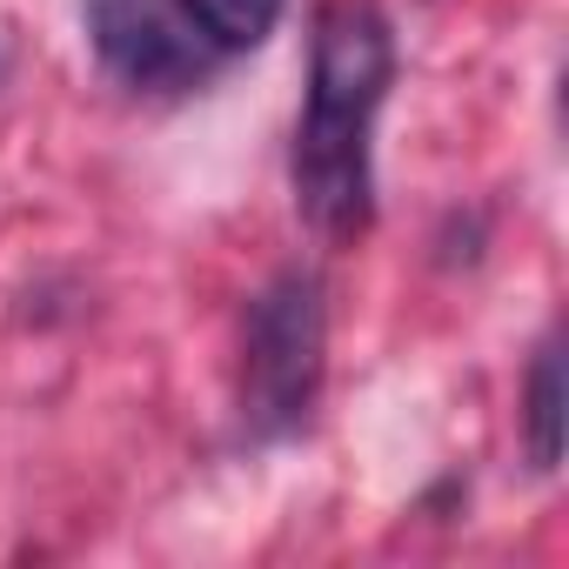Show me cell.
Returning <instances> with one entry per match:
<instances>
[{"instance_id":"cell-3","label":"cell","mask_w":569,"mask_h":569,"mask_svg":"<svg viewBox=\"0 0 569 569\" xmlns=\"http://www.w3.org/2000/svg\"><path fill=\"white\" fill-rule=\"evenodd\" d=\"M88 34L101 68L148 94H181L214 68L174 0H88Z\"/></svg>"},{"instance_id":"cell-2","label":"cell","mask_w":569,"mask_h":569,"mask_svg":"<svg viewBox=\"0 0 569 569\" xmlns=\"http://www.w3.org/2000/svg\"><path fill=\"white\" fill-rule=\"evenodd\" d=\"M329 369V296L316 268H281L248 302L241 342V422L254 442L296 436Z\"/></svg>"},{"instance_id":"cell-4","label":"cell","mask_w":569,"mask_h":569,"mask_svg":"<svg viewBox=\"0 0 569 569\" xmlns=\"http://www.w3.org/2000/svg\"><path fill=\"white\" fill-rule=\"evenodd\" d=\"M181 21L201 34V48L221 61V54H248L274 34L281 21V0H174Z\"/></svg>"},{"instance_id":"cell-1","label":"cell","mask_w":569,"mask_h":569,"mask_svg":"<svg viewBox=\"0 0 569 569\" xmlns=\"http://www.w3.org/2000/svg\"><path fill=\"white\" fill-rule=\"evenodd\" d=\"M396 81V28L376 0H322L309 48V108L296 121V208L322 241H356L376 221V114Z\"/></svg>"},{"instance_id":"cell-5","label":"cell","mask_w":569,"mask_h":569,"mask_svg":"<svg viewBox=\"0 0 569 569\" xmlns=\"http://www.w3.org/2000/svg\"><path fill=\"white\" fill-rule=\"evenodd\" d=\"M522 436H529V462L549 476L562 462V342H542L529 362V389H522Z\"/></svg>"}]
</instances>
